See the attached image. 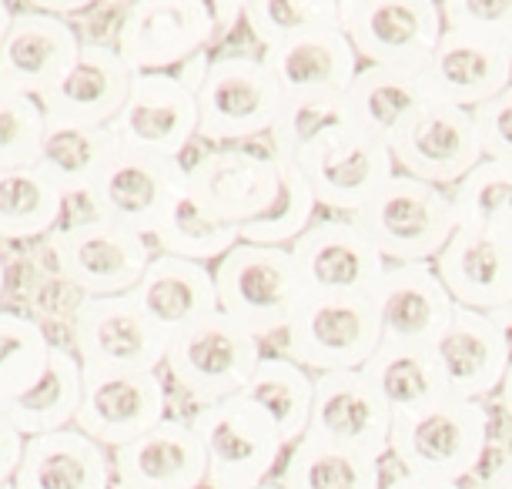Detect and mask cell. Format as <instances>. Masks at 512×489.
Segmentation results:
<instances>
[{
    "instance_id": "obj_1",
    "label": "cell",
    "mask_w": 512,
    "mask_h": 489,
    "mask_svg": "<svg viewBox=\"0 0 512 489\" xmlns=\"http://www.w3.org/2000/svg\"><path fill=\"white\" fill-rule=\"evenodd\" d=\"M492 446L486 402L446 396L419 412L392 419L389 456L402 473L462 483L482 469Z\"/></svg>"
},
{
    "instance_id": "obj_2",
    "label": "cell",
    "mask_w": 512,
    "mask_h": 489,
    "mask_svg": "<svg viewBox=\"0 0 512 489\" xmlns=\"http://www.w3.org/2000/svg\"><path fill=\"white\" fill-rule=\"evenodd\" d=\"M215 289L218 312L248 329L258 342L285 335L312 295L288 248L251 242H238L215 265Z\"/></svg>"
},
{
    "instance_id": "obj_3",
    "label": "cell",
    "mask_w": 512,
    "mask_h": 489,
    "mask_svg": "<svg viewBox=\"0 0 512 489\" xmlns=\"http://www.w3.org/2000/svg\"><path fill=\"white\" fill-rule=\"evenodd\" d=\"M352 222L369 235L379 255L389 265L436 262L442 248L459 232V215L449 188L425 185L395 171L379 195Z\"/></svg>"
},
{
    "instance_id": "obj_4",
    "label": "cell",
    "mask_w": 512,
    "mask_h": 489,
    "mask_svg": "<svg viewBox=\"0 0 512 489\" xmlns=\"http://www.w3.org/2000/svg\"><path fill=\"white\" fill-rule=\"evenodd\" d=\"M195 98L198 138L215 148H231L268 138L285 91L262 54H218L211 57L208 78Z\"/></svg>"
},
{
    "instance_id": "obj_5",
    "label": "cell",
    "mask_w": 512,
    "mask_h": 489,
    "mask_svg": "<svg viewBox=\"0 0 512 489\" xmlns=\"http://www.w3.org/2000/svg\"><path fill=\"white\" fill-rule=\"evenodd\" d=\"M262 359V342L228 315L215 312L168 339L164 372L188 399L215 406L241 396Z\"/></svg>"
},
{
    "instance_id": "obj_6",
    "label": "cell",
    "mask_w": 512,
    "mask_h": 489,
    "mask_svg": "<svg viewBox=\"0 0 512 489\" xmlns=\"http://www.w3.org/2000/svg\"><path fill=\"white\" fill-rule=\"evenodd\" d=\"M285 356L308 369L325 372L365 369L382 345V325L372 299L355 295H308V302L288 325Z\"/></svg>"
},
{
    "instance_id": "obj_7",
    "label": "cell",
    "mask_w": 512,
    "mask_h": 489,
    "mask_svg": "<svg viewBox=\"0 0 512 489\" xmlns=\"http://www.w3.org/2000/svg\"><path fill=\"white\" fill-rule=\"evenodd\" d=\"M57 275L84 295H131L148 272L154 245L101 218L64 225L47 238Z\"/></svg>"
},
{
    "instance_id": "obj_8",
    "label": "cell",
    "mask_w": 512,
    "mask_h": 489,
    "mask_svg": "<svg viewBox=\"0 0 512 489\" xmlns=\"http://www.w3.org/2000/svg\"><path fill=\"white\" fill-rule=\"evenodd\" d=\"M342 31L359 61L422 74L446 24L436 0H342Z\"/></svg>"
},
{
    "instance_id": "obj_9",
    "label": "cell",
    "mask_w": 512,
    "mask_h": 489,
    "mask_svg": "<svg viewBox=\"0 0 512 489\" xmlns=\"http://www.w3.org/2000/svg\"><path fill=\"white\" fill-rule=\"evenodd\" d=\"M74 356L98 372H161L168 335L144 319L131 295H84L71 319Z\"/></svg>"
},
{
    "instance_id": "obj_10",
    "label": "cell",
    "mask_w": 512,
    "mask_h": 489,
    "mask_svg": "<svg viewBox=\"0 0 512 489\" xmlns=\"http://www.w3.org/2000/svg\"><path fill=\"white\" fill-rule=\"evenodd\" d=\"M188 423L205 449L208 476L231 489H258L268 483L288 449L278 429L241 396L198 406Z\"/></svg>"
},
{
    "instance_id": "obj_11",
    "label": "cell",
    "mask_w": 512,
    "mask_h": 489,
    "mask_svg": "<svg viewBox=\"0 0 512 489\" xmlns=\"http://www.w3.org/2000/svg\"><path fill=\"white\" fill-rule=\"evenodd\" d=\"M185 188V161L154 158L121 148L111 158V165L104 168V175L94 181V188L84 195V205L101 222H111L141 238H151Z\"/></svg>"
},
{
    "instance_id": "obj_12",
    "label": "cell",
    "mask_w": 512,
    "mask_h": 489,
    "mask_svg": "<svg viewBox=\"0 0 512 489\" xmlns=\"http://www.w3.org/2000/svg\"><path fill=\"white\" fill-rule=\"evenodd\" d=\"M218 41L205 0H138L121 17L114 47L134 74L178 71Z\"/></svg>"
},
{
    "instance_id": "obj_13",
    "label": "cell",
    "mask_w": 512,
    "mask_h": 489,
    "mask_svg": "<svg viewBox=\"0 0 512 489\" xmlns=\"http://www.w3.org/2000/svg\"><path fill=\"white\" fill-rule=\"evenodd\" d=\"M282 191V161L272 145L208 148L188 165V195L221 222L245 228L275 205Z\"/></svg>"
},
{
    "instance_id": "obj_14",
    "label": "cell",
    "mask_w": 512,
    "mask_h": 489,
    "mask_svg": "<svg viewBox=\"0 0 512 489\" xmlns=\"http://www.w3.org/2000/svg\"><path fill=\"white\" fill-rule=\"evenodd\" d=\"M308 185L315 191L318 208L352 218L362 212L395 175V158L385 141L359 128L338 131L298 161Z\"/></svg>"
},
{
    "instance_id": "obj_15",
    "label": "cell",
    "mask_w": 512,
    "mask_h": 489,
    "mask_svg": "<svg viewBox=\"0 0 512 489\" xmlns=\"http://www.w3.org/2000/svg\"><path fill=\"white\" fill-rule=\"evenodd\" d=\"M168 419V392L161 372H98L84 369V399L74 429L104 449H121Z\"/></svg>"
},
{
    "instance_id": "obj_16",
    "label": "cell",
    "mask_w": 512,
    "mask_h": 489,
    "mask_svg": "<svg viewBox=\"0 0 512 489\" xmlns=\"http://www.w3.org/2000/svg\"><path fill=\"white\" fill-rule=\"evenodd\" d=\"M108 128L124 151L185 161V151L198 141V98L171 71L138 74Z\"/></svg>"
},
{
    "instance_id": "obj_17",
    "label": "cell",
    "mask_w": 512,
    "mask_h": 489,
    "mask_svg": "<svg viewBox=\"0 0 512 489\" xmlns=\"http://www.w3.org/2000/svg\"><path fill=\"white\" fill-rule=\"evenodd\" d=\"M312 295L372 299L389 262L352 218H315V225L288 248Z\"/></svg>"
},
{
    "instance_id": "obj_18",
    "label": "cell",
    "mask_w": 512,
    "mask_h": 489,
    "mask_svg": "<svg viewBox=\"0 0 512 489\" xmlns=\"http://www.w3.org/2000/svg\"><path fill=\"white\" fill-rule=\"evenodd\" d=\"M389 436L392 409L362 369L315 376V402L305 439L382 459L389 456Z\"/></svg>"
},
{
    "instance_id": "obj_19",
    "label": "cell",
    "mask_w": 512,
    "mask_h": 489,
    "mask_svg": "<svg viewBox=\"0 0 512 489\" xmlns=\"http://www.w3.org/2000/svg\"><path fill=\"white\" fill-rule=\"evenodd\" d=\"M429 352L449 396L482 402L502 389L512 366V335L486 312L456 309Z\"/></svg>"
},
{
    "instance_id": "obj_20",
    "label": "cell",
    "mask_w": 512,
    "mask_h": 489,
    "mask_svg": "<svg viewBox=\"0 0 512 489\" xmlns=\"http://www.w3.org/2000/svg\"><path fill=\"white\" fill-rule=\"evenodd\" d=\"M392 158L402 175L436 188H452L486 155L472 111L429 104L392 145Z\"/></svg>"
},
{
    "instance_id": "obj_21",
    "label": "cell",
    "mask_w": 512,
    "mask_h": 489,
    "mask_svg": "<svg viewBox=\"0 0 512 489\" xmlns=\"http://www.w3.org/2000/svg\"><path fill=\"white\" fill-rule=\"evenodd\" d=\"M81 47L71 21L24 7L0 41V88L41 101L71 71Z\"/></svg>"
},
{
    "instance_id": "obj_22",
    "label": "cell",
    "mask_w": 512,
    "mask_h": 489,
    "mask_svg": "<svg viewBox=\"0 0 512 489\" xmlns=\"http://www.w3.org/2000/svg\"><path fill=\"white\" fill-rule=\"evenodd\" d=\"M372 302L379 312L382 342L419 349H429L459 309L432 262L389 265Z\"/></svg>"
},
{
    "instance_id": "obj_23",
    "label": "cell",
    "mask_w": 512,
    "mask_h": 489,
    "mask_svg": "<svg viewBox=\"0 0 512 489\" xmlns=\"http://www.w3.org/2000/svg\"><path fill=\"white\" fill-rule=\"evenodd\" d=\"M138 74L114 44H84L71 71L41 98L47 118L108 128L118 118Z\"/></svg>"
},
{
    "instance_id": "obj_24",
    "label": "cell",
    "mask_w": 512,
    "mask_h": 489,
    "mask_svg": "<svg viewBox=\"0 0 512 489\" xmlns=\"http://www.w3.org/2000/svg\"><path fill=\"white\" fill-rule=\"evenodd\" d=\"M432 265L459 309L496 315L512 305V235L459 228Z\"/></svg>"
},
{
    "instance_id": "obj_25",
    "label": "cell",
    "mask_w": 512,
    "mask_h": 489,
    "mask_svg": "<svg viewBox=\"0 0 512 489\" xmlns=\"http://www.w3.org/2000/svg\"><path fill=\"white\" fill-rule=\"evenodd\" d=\"M422 84L432 104L476 111L486 101L499 98L512 84V54L506 47L482 44L446 31L436 54L425 64Z\"/></svg>"
},
{
    "instance_id": "obj_26",
    "label": "cell",
    "mask_w": 512,
    "mask_h": 489,
    "mask_svg": "<svg viewBox=\"0 0 512 489\" xmlns=\"http://www.w3.org/2000/svg\"><path fill=\"white\" fill-rule=\"evenodd\" d=\"M114 489H191L208 476V459L188 419H164L151 433L114 449Z\"/></svg>"
},
{
    "instance_id": "obj_27",
    "label": "cell",
    "mask_w": 512,
    "mask_h": 489,
    "mask_svg": "<svg viewBox=\"0 0 512 489\" xmlns=\"http://www.w3.org/2000/svg\"><path fill=\"white\" fill-rule=\"evenodd\" d=\"M131 299L154 329L175 339L178 332L218 312L215 268L171 255H154Z\"/></svg>"
},
{
    "instance_id": "obj_28",
    "label": "cell",
    "mask_w": 512,
    "mask_h": 489,
    "mask_svg": "<svg viewBox=\"0 0 512 489\" xmlns=\"http://www.w3.org/2000/svg\"><path fill=\"white\" fill-rule=\"evenodd\" d=\"M262 61L288 94H345L362 61L342 27H322L262 51Z\"/></svg>"
},
{
    "instance_id": "obj_29",
    "label": "cell",
    "mask_w": 512,
    "mask_h": 489,
    "mask_svg": "<svg viewBox=\"0 0 512 489\" xmlns=\"http://www.w3.org/2000/svg\"><path fill=\"white\" fill-rule=\"evenodd\" d=\"M14 489H114L111 449L81 429H61L27 439Z\"/></svg>"
},
{
    "instance_id": "obj_30",
    "label": "cell",
    "mask_w": 512,
    "mask_h": 489,
    "mask_svg": "<svg viewBox=\"0 0 512 489\" xmlns=\"http://www.w3.org/2000/svg\"><path fill=\"white\" fill-rule=\"evenodd\" d=\"M345 101H349L355 128L385 141L389 148L432 104L429 91L422 84V74L372 64H362V71L355 74V81L345 91Z\"/></svg>"
},
{
    "instance_id": "obj_31",
    "label": "cell",
    "mask_w": 512,
    "mask_h": 489,
    "mask_svg": "<svg viewBox=\"0 0 512 489\" xmlns=\"http://www.w3.org/2000/svg\"><path fill=\"white\" fill-rule=\"evenodd\" d=\"M118 151L121 145L114 141L111 128H88V124L47 118L41 151H37L34 165L41 168L67 198H84Z\"/></svg>"
},
{
    "instance_id": "obj_32",
    "label": "cell",
    "mask_w": 512,
    "mask_h": 489,
    "mask_svg": "<svg viewBox=\"0 0 512 489\" xmlns=\"http://www.w3.org/2000/svg\"><path fill=\"white\" fill-rule=\"evenodd\" d=\"M84 399V366L74 356V349L57 345L51 349V362H47L44 376L24 392L21 399H14L7 409H0L14 423V429L24 439L47 436L71 429L77 419Z\"/></svg>"
},
{
    "instance_id": "obj_33",
    "label": "cell",
    "mask_w": 512,
    "mask_h": 489,
    "mask_svg": "<svg viewBox=\"0 0 512 489\" xmlns=\"http://www.w3.org/2000/svg\"><path fill=\"white\" fill-rule=\"evenodd\" d=\"M241 399L255 406L278 429L285 446L292 449L305 439L315 402V376L288 356H265L255 376L241 389Z\"/></svg>"
},
{
    "instance_id": "obj_34",
    "label": "cell",
    "mask_w": 512,
    "mask_h": 489,
    "mask_svg": "<svg viewBox=\"0 0 512 489\" xmlns=\"http://www.w3.org/2000/svg\"><path fill=\"white\" fill-rule=\"evenodd\" d=\"M362 372L375 386V392L382 396L385 406L392 409V419L405 416V412H419L449 396L432 352L419 349V345L382 342L379 352L365 362Z\"/></svg>"
},
{
    "instance_id": "obj_35",
    "label": "cell",
    "mask_w": 512,
    "mask_h": 489,
    "mask_svg": "<svg viewBox=\"0 0 512 489\" xmlns=\"http://www.w3.org/2000/svg\"><path fill=\"white\" fill-rule=\"evenodd\" d=\"M67 195L37 165L0 171V242L51 238Z\"/></svg>"
},
{
    "instance_id": "obj_36",
    "label": "cell",
    "mask_w": 512,
    "mask_h": 489,
    "mask_svg": "<svg viewBox=\"0 0 512 489\" xmlns=\"http://www.w3.org/2000/svg\"><path fill=\"white\" fill-rule=\"evenodd\" d=\"M349 128H355V121L345 94H288L272 131H268V145L282 165H298L312 148Z\"/></svg>"
},
{
    "instance_id": "obj_37",
    "label": "cell",
    "mask_w": 512,
    "mask_h": 489,
    "mask_svg": "<svg viewBox=\"0 0 512 489\" xmlns=\"http://www.w3.org/2000/svg\"><path fill=\"white\" fill-rule=\"evenodd\" d=\"M278 483L285 489H382V459L302 439L288 449Z\"/></svg>"
},
{
    "instance_id": "obj_38",
    "label": "cell",
    "mask_w": 512,
    "mask_h": 489,
    "mask_svg": "<svg viewBox=\"0 0 512 489\" xmlns=\"http://www.w3.org/2000/svg\"><path fill=\"white\" fill-rule=\"evenodd\" d=\"M238 242H241V228L208 215L205 208L188 195V188L181 191L178 201L171 205V212L164 215V222L158 225V232L151 235V245L158 248V255L185 258V262H198L211 268H215Z\"/></svg>"
},
{
    "instance_id": "obj_39",
    "label": "cell",
    "mask_w": 512,
    "mask_h": 489,
    "mask_svg": "<svg viewBox=\"0 0 512 489\" xmlns=\"http://www.w3.org/2000/svg\"><path fill=\"white\" fill-rule=\"evenodd\" d=\"M54 342L31 315L0 309V409L21 399L51 362Z\"/></svg>"
},
{
    "instance_id": "obj_40",
    "label": "cell",
    "mask_w": 512,
    "mask_h": 489,
    "mask_svg": "<svg viewBox=\"0 0 512 489\" xmlns=\"http://www.w3.org/2000/svg\"><path fill=\"white\" fill-rule=\"evenodd\" d=\"M459 228L512 235V165L482 158L459 185L449 188Z\"/></svg>"
},
{
    "instance_id": "obj_41",
    "label": "cell",
    "mask_w": 512,
    "mask_h": 489,
    "mask_svg": "<svg viewBox=\"0 0 512 489\" xmlns=\"http://www.w3.org/2000/svg\"><path fill=\"white\" fill-rule=\"evenodd\" d=\"M245 27L262 51L322 27H342V0H245Z\"/></svg>"
},
{
    "instance_id": "obj_42",
    "label": "cell",
    "mask_w": 512,
    "mask_h": 489,
    "mask_svg": "<svg viewBox=\"0 0 512 489\" xmlns=\"http://www.w3.org/2000/svg\"><path fill=\"white\" fill-rule=\"evenodd\" d=\"M315 191L302 175V168L282 165V191H278L275 205L258 218L241 228V242L251 245H268V248H292L308 228L315 225Z\"/></svg>"
},
{
    "instance_id": "obj_43",
    "label": "cell",
    "mask_w": 512,
    "mask_h": 489,
    "mask_svg": "<svg viewBox=\"0 0 512 489\" xmlns=\"http://www.w3.org/2000/svg\"><path fill=\"white\" fill-rule=\"evenodd\" d=\"M47 114L37 98L0 88V171L34 165Z\"/></svg>"
},
{
    "instance_id": "obj_44",
    "label": "cell",
    "mask_w": 512,
    "mask_h": 489,
    "mask_svg": "<svg viewBox=\"0 0 512 489\" xmlns=\"http://www.w3.org/2000/svg\"><path fill=\"white\" fill-rule=\"evenodd\" d=\"M442 24L449 34L512 51V0H446Z\"/></svg>"
},
{
    "instance_id": "obj_45",
    "label": "cell",
    "mask_w": 512,
    "mask_h": 489,
    "mask_svg": "<svg viewBox=\"0 0 512 489\" xmlns=\"http://www.w3.org/2000/svg\"><path fill=\"white\" fill-rule=\"evenodd\" d=\"M472 118H476L482 155L489 161H506V165H512V84L499 98H492L482 108L472 111Z\"/></svg>"
},
{
    "instance_id": "obj_46",
    "label": "cell",
    "mask_w": 512,
    "mask_h": 489,
    "mask_svg": "<svg viewBox=\"0 0 512 489\" xmlns=\"http://www.w3.org/2000/svg\"><path fill=\"white\" fill-rule=\"evenodd\" d=\"M24 446H27V439L17 433L11 419L0 412V486L14 483L17 469H21V459H24Z\"/></svg>"
},
{
    "instance_id": "obj_47",
    "label": "cell",
    "mask_w": 512,
    "mask_h": 489,
    "mask_svg": "<svg viewBox=\"0 0 512 489\" xmlns=\"http://www.w3.org/2000/svg\"><path fill=\"white\" fill-rule=\"evenodd\" d=\"M476 479H479V489H512V449L502 453L489 469H482Z\"/></svg>"
},
{
    "instance_id": "obj_48",
    "label": "cell",
    "mask_w": 512,
    "mask_h": 489,
    "mask_svg": "<svg viewBox=\"0 0 512 489\" xmlns=\"http://www.w3.org/2000/svg\"><path fill=\"white\" fill-rule=\"evenodd\" d=\"M211 17L218 27V41L235 31V24H245V4L241 0H225V4H211Z\"/></svg>"
},
{
    "instance_id": "obj_49",
    "label": "cell",
    "mask_w": 512,
    "mask_h": 489,
    "mask_svg": "<svg viewBox=\"0 0 512 489\" xmlns=\"http://www.w3.org/2000/svg\"><path fill=\"white\" fill-rule=\"evenodd\" d=\"M382 489H462V483H442V479H425V476L402 473V476H395L392 483H385Z\"/></svg>"
},
{
    "instance_id": "obj_50",
    "label": "cell",
    "mask_w": 512,
    "mask_h": 489,
    "mask_svg": "<svg viewBox=\"0 0 512 489\" xmlns=\"http://www.w3.org/2000/svg\"><path fill=\"white\" fill-rule=\"evenodd\" d=\"M499 402H502V412H506V419L512 423V366H509V372H506V379H502Z\"/></svg>"
},
{
    "instance_id": "obj_51",
    "label": "cell",
    "mask_w": 512,
    "mask_h": 489,
    "mask_svg": "<svg viewBox=\"0 0 512 489\" xmlns=\"http://www.w3.org/2000/svg\"><path fill=\"white\" fill-rule=\"evenodd\" d=\"M14 7H7L4 0H0V41L7 37V31H11V24H14Z\"/></svg>"
},
{
    "instance_id": "obj_52",
    "label": "cell",
    "mask_w": 512,
    "mask_h": 489,
    "mask_svg": "<svg viewBox=\"0 0 512 489\" xmlns=\"http://www.w3.org/2000/svg\"><path fill=\"white\" fill-rule=\"evenodd\" d=\"M191 489H231V486H225V483H218V479H211V476H205L201 479L198 486H191Z\"/></svg>"
},
{
    "instance_id": "obj_53",
    "label": "cell",
    "mask_w": 512,
    "mask_h": 489,
    "mask_svg": "<svg viewBox=\"0 0 512 489\" xmlns=\"http://www.w3.org/2000/svg\"><path fill=\"white\" fill-rule=\"evenodd\" d=\"M4 292H7V262L0 255V299H4Z\"/></svg>"
},
{
    "instance_id": "obj_54",
    "label": "cell",
    "mask_w": 512,
    "mask_h": 489,
    "mask_svg": "<svg viewBox=\"0 0 512 489\" xmlns=\"http://www.w3.org/2000/svg\"><path fill=\"white\" fill-rule=\"evenodd\" d=\"M258 489H285V486H282V483H272V479H268V483H262Z\"/></svg>"
},
{
    "instance_id": "obj_55",
    "label": "cell",
    "mask_w": 512,
    "mask_h": 489,
    "mask_svg": "<svg viewBox=\"0 0 512 489\" xmlns=\"http://www.w3.org/2000/svg\"><path fill=\"white\" fill-rule=\"evenodd\" d=\"M0 489H14V483H4V486H0Z\"/></svg>"
},
{
    "instance_id": "obj_56",
    "label": "cell",
    "mask_w": 512,
    "mask_h": 489,
    "mask_svg": "<svg viewBox=\"0 0 512 489\" xmlns=\"http://www.w3.org/2000/svg\"><path fill=\"white\" fill-rule=\"evenodd\" d=\"M509 449H512V446H509Z\"/></svg>"
},
{
    "instance_id": "obj_57",
    "label": "cell",
    "mask_w": 512,
    "mask_h": 489,
    "mask_svg": "<svg viewBox=\"0 0 512 489\" xmlns=\"http://www.w3.org/2000/svg\"><path fill=\"white\" fill-rule=\"evenodd\" d=\"M509 54H512V51H509Z\"/></svg>"
}]
</instances>
